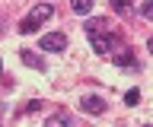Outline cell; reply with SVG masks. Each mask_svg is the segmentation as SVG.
Segmentation results:
<instances>
[{
  "mask_svg": "<svg viewBox=\"0 0 153 127\" xmlns=\"http://www.w3.org/2000/svg\"><path fill=\"white\" fill-rule=\"evenodd\" d=\"M86 35L93 41V51L99 54H108V51H118L121 48V38H118V32L108 19H89L86 22Z\"/></svg>",
  "mask_w": 153,
  "mask_h": 127,
  "instance_id": "cell-1",
  "label": "cell"
},
{
  "mask_svg": "<svg viewBox=\"0 0 153 127\" xmlns=\"http://www.w3.org/2000/svg\"><path fill=\"white\" fill-rule=\"evenodd\" d=\"M51 13H54V7H51V3H35V7H32V13H29L26 19L19 22V32H22V35H32V32H38V26H42V22L51 19Z\"/></svg>",
  "mask_w": 153,
  "mask_h": 127,
  "instance_id": "cell-2",
  "label": "cell"
},
{
  "mask_svg": "<svg viewBox=\"0 0 153 127\" xmlns=\"http://www.w3.org/2000/svg\"><path fill=\"white\" fill-rule=\"evenodd\" d=\"M42 51H64L67 48V35H61V32H51V35H42Z\"/></svg>",
  "mask_w": 153,
  "mask_h": 127,
  "instance_id": "cell-3",
  "label": "cell"
},
{
  "mask_svg": "<svg viewBox=\"0 0 153 127\" xmlns=\"http://www.w3.org/2000/svg\"><path fill=\"white\" fill-rule=\"evenodd\" d=\"M45 127H80V124H76V117L70 115V111H54V115L45 121Z\"/></svg>",
  "mask_w": 153,
  "mask_h": 127,
  "instance_id": "cell-4",
  "label": "cell"
},
{
  "mask_svg": "<svg viewBox=\"0 0 153 127\" xmlns=\"http://www.w3.org/2000/svg\"><path fill=\"white\" fill-rule=\"evenodd\" d=\"M80 108H83L86 115H102V111H105V102L99 95H86L83 102H80Z\"/></svg>",
  "mask_w": 153,
  "mask_h": 127,
  "instance_id": "cell-5",
  "label": "cell"
},
{
  "mask_svg": "<svg viewBox=\"0 0 153 127\" xmlns=\"http://www.w3.org/2000/svg\"><path fill=\"white\" fill-rule=\"evenodd\" d=\"M19 57H22V64H26V67H32V70H45V57H42V54H35V51H22Z\"/></svg>",
  "mask_w": 153,
  "mask_h": 127,
  "instance_id": "cell-6",
  "label": "cell"
},
{
  "mask_svg": "<svg viewBox=\"0 0 153 127\" xmlns=\"http://www.w3.org/2000/svg\"><path fill=\"white\" fill-rule=\"evenodd\" d=\"M115 64H118V67H134V64H137V60H134V51L131 48H118V54H115Z\"/></svg>",
  "mask_w": 153,
  "mask_h": 127,
  "instance_id": "cell-7",
  "label": "cell"
},
{
  "mask_svg": "<svg viewBox=\"0 0 153 127\" xmlns=\"http://www.w3.org/2000/svg\"><path fill=\"white\" fill-rule=\"evenodd\" d=\"M93 3L96 0H70V10H74L76 16H86V13H93Z\"/></svg>",
  "mask_w": 153,
  "mask_h": 127,
  "instance_id": "cell-8",
  "label": "cell"
},
{
  "mask_svg": "<svg viewBox=\"0 0 153 127\" xmlns=\"http://www.w3.org/2000/svg\"><path fill=\"white\" fill-rule=\"evenodd\" d=\"M112 10L118 13V16H128V13H131V0H112Z\"/></svg>",
  "mask_w": 153,
  "mask_h": 127,
  "instance_id": "cell-9",
  "label": "cell"
},
{
  "mask_svg": "<svg viewBox=\"0 0 153 127\" xmlns=\"http://www.w3.org/2000/svg\"><path fill=\"white\" fill-rule=\"evenodd\" d=\"M140 102V89H131V92H124V105H137Z\"/></svg>",
  "mask_w": 153,
  "mask_h": 127,
  "instance_id": "cell-10",
  "label": "cell"
},
{
  "mask_svg": "<svg viewBox=\"0 0 153 127\" xmlns=\"http://www.w3.org/2000/svg\"><path fill=\"white\" fill-rule=\"evenodd\" d=\"M140 13H143V16H147V19L153 22V0H147V3H143V10H140Z\"/></svg>",
  "mask_w": 153,
  "mask_h": 127,
  "instance_id": "cell-11",
  "label": "cell"
},
{
  "mask_svg": "<svg viewBox=\"0 0 153 127\" xmlns=\"http://www.w3.org/2000/svg\"><path fill=\"white\" fill-rule=\"evenodd\" d=\"M147 48H150V51H153V38H150V41H147Z\"/></svg>",
  "mask_w": 153,
  "mask_h": 127,
  "instance_id": "cell-12",
  "label": "cell"
},
{
  "mask_svg": "<svg viewBox=\"0 0 153 127\" xmlns=\"http://www.w3.org/2000/svg\"><path fill=\"white\" fill-rule=\"evenodd\" d=\"M118 127H124V124H118Z\"/></svg>",
  "mask_w": 153,
  "mask_h": 127,
  "instance_id": "cell-13",
  "label": "cell"
},
{
  "mask_svg": "<svg viewBox=\"0 0 153 127\" xmlns=\"http://www.w3.org/2000/svg\"><path fill=\"white\" fill-rule=\"evenodd\" d=\"M0 67H3V64H0Z\"/></svg>",
  "mask_w": 153,
  "mask_h": 127,
  "instance_id": "cell-14",
  "label": "cell"
}]
</instances>
